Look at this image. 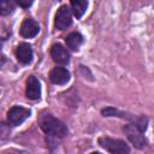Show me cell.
Returning a JSON list of instances; mask_svg holds the SVG:
<instances>
[{
    "label": "cell",
    "mask_w": 154,
    "mask_h": 154,
    "mask_svg": "<svg viewBox=\"0 0 154 154\" xmlns=\"http://www.w3.org/2000/svg\"><path fill=\"white\" fill-rule=\"evenodd\" d=\"M124 131L128 136V138L134 143L137 148H143L147 144V141L143 136V131L140 130V128L136 124H129L124 128Z\"/></svg>",
    "instance_id": "4"
},
{
    "label": "cell",
    "mask_w": 154,
    "mask_h": 154,
    "mask_svg": "<svg viewBox=\"0 0 154 154\" xmlns=\"http://www.w3.org/2000/svg\"><path fill=\"white\" fill-rule=\"evenodd\" d=\"M40 126L47 135L54 137H64L69 132L67 126L61 120L57 119L51 114H45L40 118Z\"/></svg>",
    "instance_id": "1"
},
{
    "label": "cell",
    "mask_w": 154,
    "mask_h": 154,
    "mask_svg": "<svg viewBox=\"0 0 154 154\" xmlns=\"http://www.w3.org/2000/svg\"><path fill=\"white\" fill-rule=\"evenodd\" d=\"M16 2L11 0H0V16H7L14 10Z\"/></svg>",
    "instance_id": "13"
},
{
    "label": "cell",
    "mask_w": 154,
    "mask_h": 154,
    "mask_svg": "<svg viewBox=\"0 0 154 154\" xmlns=\"http://www.w3.org/2000/svg\"><path fill=\"white\" fill-rule=\"evenodd\" d=\"M99 144L102 148H105L109 154H129L130 153L129 146L122 140L103 136L99 138Z\"/></svg>",
    "instance_id": "2"
},
{
    "label": "cell",
    "mask_w": 154,
    "mask_h": 154,
    "mask_svg": "<svg viewBox=\"0 0 154 154\" xmlns=\"http://www.w3.org/2000/svg\"><path fill=\"white\" fill-rule=\"evenodd\" d=\"M16 57L19 63L26 65L32 60V48L29 43H20L16 49Z\"/></svg>",
    "instance_id": "9"
},
{
    "label": "cell",
    "mask_w": 154,
    "mask_h": 154,
    "mask_svg": "<svg viewBox=\"0 0 154 154\" xmlns=\"http://www.w3.org/2000/svg\"><path fill=\"white\" fill-rule=\"evenodd\" d=\"M26 97L30 100H36L41 95V87L40 82L35 76H30L26 81V89H25Z\"/></svg>",
    "instance_id": "8"
},
{
    "label": "cell",
    "mask_w": 154,
    "mask_h": 154,
    "mask_svg": "<svg viewBox=\"0 0 154 154\" xmlns=\"http://www.w3.org/2000/svg\"><path fill=\"white\" fill-rule=\"evenodd\" d=\"M91 154H101V153H99V152H94V153H91Z\"/></svg>",
    "instance_id": "17"
},
{
    "label": "cell",
    "mask_w": 154,
    "mask_h": 154,
    "mask_svg": "<svg viewBox=\"0 0 154 154\" xmlns=\"http://www.w3.org/2000/svg\"><path fill=\"white\" fill-rule=\"evenodd\" d=\"M8 136H10V130L5 125V124H0V146L2 143H5L7 140H8Z\"/></svg>",
    "instance_id": "14"
},
{
    "label": "cell",
    "mask_w": 154,
    "mask_h": 154,
    "mask_svg": "<svg viewBox=\"0 0 154 154\" xmlns=\"http://www.w3.org/2000/svg\"><path fill=\"white\" fill-rule=\"evenodd\" d=\"M87 7H88V2L84 1V0H73V1H71V10H72L76 18H81L84 14Z\"/></svg>",
    "instance_id": "12"
},
{
    "label": "cell",
    "mask_w": 154,
    "mask_h": 154,
    "mask_svg": "<svg viewBox=\"0 0 154 154\" xmlns=\"http://www.w3.org/2000/svg\"><path fill=\"white\" fill-rule=\"evenodd\" d=\"M71 10L67 5L60 6V8L57 11L54 25L58 30H65L71 25Z\"/></svg>",
    "instance_id": "5"
},
{
    "label": "cell",
    "mask_w": 154,
    "mask_h": 154,
    "mask_svg": "<svg viewBox=\"0 0 154 154\" xmlns=\"http://www.w3.org/2000/svg\"><path fill=\"white\" fill-rule=\"evenodd\" d=\"M51 57L57 64H60V65H65L70 60V54H69L67 49L60 43H55L52 46Z\"/></svg>",
    "instance_id": "7"
},
{
    "label": "cell",
    "mask_w": 154,
    "mask_h": 154,
    "mask_svg": "<svg viewBox=\"0 0 154 154\" xmlns=\"http://www.w3.org/2000/svg\"><path fill=\"white\" fill-rule=\"evenodd\" d=\"M16 4H17V5H19L20 7L26 8V7H29V6L32 4V1H31V0H26V1H24V0H18Z\"/></svg>",
    "instance_id": "16"
},
{
    "label": "cell",
    "mask_w": 154,
    "mask_h": 154,
    "mask_svg": "<svg viewBox=\"0 0 154 154\" xmlns=\"http://www.w3.org/2000/svg\"><path fill=\"white\" fill-rule=\"evenodd\" d=\"M40 31V25L36 20L31 19V18H25L19 28V34L20 36L25 37V38H31L34 36H36Z\"/></svg>",
    "instance_id": "6"
},
{
    "label": "cell",
    "mask_w": 154,
    "mask_h": 154,
    "mask_svg": "<svg viewBox=\"0 0 154 154\" xmlns=\"http://www.w3.org/2000/svg\"><path fill=\"white\" fill-rule=\"evenodd\" d=\"M30 116V111L28 108H24L22 106H14L10 108L7 112V122L12 126L20 125L28 117Z\"/></svg>",
    "instance_id": "3"
},
{
    "label": "cell",
    "mask_w": 154,
    "mask_h": 154,
    "mask_svg": "<svg viewBox=\"0 0 154 154\" xmlns=\"http://www.w3.org/2000/svg\"><path fill=\"white\" fill-rule=\"evenodd\" d=\"M117 113H118V111H117V109H114V108H112V107L102 109V114H103L105 117H111V116H116Z\"/></svg>",
    "instance_id": "15"
},
{
    "label": "cell",
    "mask_w": 154,
    "mask_h": 154,
    "mask_svg": "<svg viewBox=\"0 0 154 154\" xmlns=\"http://www.w3.org/2000/svg\"><path fill=\"white\" fill-rule=\"evenodd\" d=\"M49 79L54 84H65L70 79V72L65 67H54L49 72Z\"/></svg>",
    "instance_id": "10"
},
{
    "label": "cell",
    "mask_w": 154,
    "mask_h": 154,
    "mask_svg": "<svg viewBox=\"0 0 154 154\" xmlns=\"http://www.w3.org/2000/svg\"><path fill=\"white\" fill-rule=\"evenodd\" d=\"M83 43V36L79 32H71L66 37V46L71 51H77Z\"/></svg>",
    "instance_id": "11"
}]
</instances>
